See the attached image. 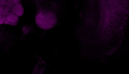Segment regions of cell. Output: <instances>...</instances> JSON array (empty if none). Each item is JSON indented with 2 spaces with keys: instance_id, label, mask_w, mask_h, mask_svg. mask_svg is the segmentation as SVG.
Wrapping results in <instances>:
<instances>
[{
  "instance_id": "cell-1",
  "label": "cell",
  "mask_w": 129,
  "mask_h": 74,
  "mask_svg": "<svg viewBox=\"0 0 129 74\" xmlns=\"http://www.w3.org/2000/svg\"><path fill=\"white\" fill-rule=\"evenodd\" d=\"M35 21L37 26L44 30L52 28L57 21V15L54 11L48 9L40 8L35 17Z\"/></svg>"
},
{
  "instance_id": "cell-2",
  "label": "cell",
  "mask_w": 129,
  "mask_h": 74,
  "mask_svg": "<svg viewBox=\"0 0 129 74\" xmlns=\"http://www.w3.org/2000/svg\"><path fill=\"white\" fill-rule=\"evenodd\" d=\"M3 19L4 24L12 26H16L19 20V17L11 12H9Z\"/></svg>"
},
{
  "instance_id": "cell-3",
  "label": "cell",
  "mask_w": 129,
  "mask_h": 74,
  "mask_svg": "<svg viewBox=\"0 0 129 74\" xmlns=\"http://www.w3.org/2000/svg\"><path fill=\"white\" fill-rule=\"evenodd\" d=\"M11 12L19 17L23 15L24 9L22 4L20 3L13 5L11 7Z\"/></svg>"
},
{
  "instance_id": "cell-4",
  "label": "cell",
  "mask_w": 129,
  "mask_h": 74,
  "mask_svg": "<svg viewBox=\"0 0 129 74\" xmlns=\"http://www.w3.org/2000/svg\"><path fill=\"white\" fill-rule=\"evenodd\" d=\"M21 0H8L7 1V5L11 7L14 5L21 3Z\"/></svg>"
},
{
  "instance_id": "cell-5",
  "label": "cell",
  "mask_w": 129,
  "mask_h": 74,
  "mask_svg": "<svg viewBox=\"0 0 129 74\" xmlns=\"http://www.w3.org/2000/svg\"><path fill=\"white\" fill-rule=\"evenodd\" d=\"M9 12H6L2 6H0V15L3 18L6 17Z\"/></svg>"
},
{
  "instance_id": "cell-6",
  "label": "cell",
  "mask_w": 129,
  "mask_h": 74,
  "mask_svg": "<svg viewBox=\"0 0 129 74\" xmlns=\"http://www.w3.org/2000/svg\"><path fill=\"white\" fill-rule=\"evenodd\" d=\"M29 27L27 26H25L22 28V31L23 32H28L29 30Z\"/></svg>"
},
{
  "instance_id": "cell-7",
  "label": "cell",
  "mask_w": 129,
  "mask_h": 74,
  "mask_svg": "<svg viewBox=\"0 0 129 74\" xmlns=\"http://www.w3.org/2000/svg\"><path fill=\"white\" fill-rule=\"evenodd\" d=\"M3 17L0 15V19L2 18Z\"/></svg>"
},
{
  "instance_id": "cell-8",
  "label": "cell",
  "mask_w": 129,
  "mask_h": 74,
  "mask_svg": "<svg viewBox=\"0 0 129 74\" xmlns=\"http://www.w3.org/2000/svg\"><path fill=\"white\" fill-rule=\"evenodd\" d=\"M7 1H8V0H6Z\"/></svg>"
}]
</instances>
